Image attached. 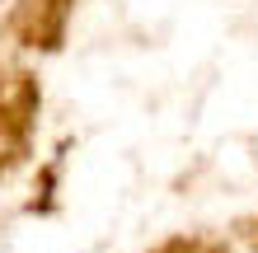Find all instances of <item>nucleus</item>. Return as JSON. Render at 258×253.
<instances>
[]
</instances>
